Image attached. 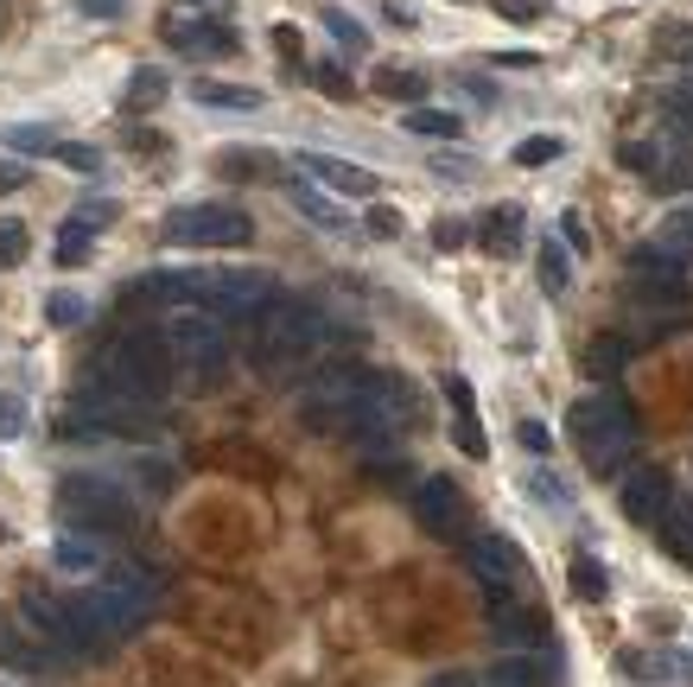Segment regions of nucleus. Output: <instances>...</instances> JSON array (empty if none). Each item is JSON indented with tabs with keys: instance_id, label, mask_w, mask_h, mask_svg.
Returning <instances> with one entry per match:
<instances>
[{
	"instance_id": "f257e3e1",
	"label": "nucleus",
	"mask_w": 693,
	"mask_h": 687,
	"mask_svg": "<svg viewBox=\"0 0 693 687\" xmlns=\"http://www.w3.org/2000/svg\"><path fill=\"white\" fill-rule=\"evenodd\" d=\"M141 293H166V299H191L204 312H217L223 325H255L261 306H274L280 287L261 268H191V274H146Z\"/></svg>"
},
{
	"instance_id": "f03ea898",
	"label": "nucleus",
	"mask_w": 693,
	"mask_h": 687,
	"mask_svg": "<svg viewBox=\"0 0 693 687\" xmlns=\"http://www.w3.org/2000/svg\"><path fill=\"white\" fill-rule=\"evenodd\" d=\"M337 325H331L319 306H306V299H274V306H261L255 325H249V344H255V363L267 376H287L299 363L325 357Z\"/></svg>"
},
{
	"instance_id": "7ed1b4c3",
	"label": "nucleus",
	"mask_w": 693,
	"mask_h": 687,
	"mask_svg": "<svg viewBox=\"0 0 693 687\" xmlns=\"http://www.w3.org/2000/svg\"><path fill=\"white\" fill-rule=\"evenodd\" d=\"M172 369H179V363L166 351V337H153V331H121V337H109V344L96 351L89 382L121 389V395H134V401H166Z\"/></svg>"
},
{
	"instance_id": "20e7f679",
	"label": "nucleus",
	"mask_w": 693,
	"mask_h": 687,
	"mask_svg": "<svg viewBox=\"0 0 693 687\" xmlns=\"http://www.w3.org/2000/svg\"><path fill=\"white\" fill-rule=\"evenodd\" d=\"M566 434H573V446H580V459L592 471H618L636 452V414H630L623 395H585L566 414Z\"/></svg>"
},
{
	"instance_id": "39448f33",
	"label": "nucleus",
	"mask_w": 693,
	"mask_h": 687,
	"mask_svg": "<svg viewBox=\"0 0 693 687\" xmlns=\"http://www.w3.org/2000/svg\"><path fill=\"white\" fill-rule=\"evenodd\" d=\"M166 351H172V363H184L198 382H217L223 369H229V357H236V337H229V325H223L217 312L191 306V312H179V319L166 325Z\"/></svg>"
},
{
	"instance_id": "423d86ee",
	"label": "nucleus",
	"mask_w": 693,
	"mask_h": 687,
	"mask_svg": "<svg viewBox=\"0 0 693 687\" xmlns=\"http://www.w3.org/2000/svg\"><path fill=\"white\" fill-rule=\"evenodd\" d=\"M375 382H382V369H363V363H337L325 369L312 389H306V427H319V434H344L350 427V414L375 395Z\"/></svg>"
},
{
	"instance_id": "0eeeda50",
	"label": "nucleus",
	"mask_w": 693,
	"mask_h": 687,
	"mask_svg": "<svg viewBox=\"0 0 693 687\" xmlns=\"http://www.w3.org/2000/svg\"><path fill=\"white\" fill-rule=\"evenodd\" d=\"M58 509L71 516L76 529H89V535H128L134 529V497L121 484H109V477H96V471L64 477L58 484Z\"/></svg>"
},
{
	"instance_id": "6e6552de",
	"label": "nucleus",
	"mask_w": 693,
	"mask_h": 687,
	"mask_svg": "<svg viewBox=\"0 0 693 687\" xmlns=\"http://www.w3.org/2000/svg\"><path fill=\"white\" fill-rule=\"evenodd\" d=\"M166 242L179 249H242L255 242V217L242 204H184L166 217Z\"/></svg>"
},
{
	"instance_id": "1a4fd4ad",
	"label": "nucleus",
	"mask_w": 693,
	"mask_h": 687,
	"mask_svg": "<svg viewBox=\"0 0 693 687\" xmlns=\"http://www.w3.org/2000/svg\"><path fill=\"white\" fill-rule=\"evenodd\" d=\"M414 516H420V529L439 535V542H452V547L471 542V504H465V490H458L452 477H420Z\"/></svg>"
},
{
	"instance_id": "9d476101",
	"label": "nucleus",
	"mask_w": 693,
	"mask_h": 687,
	"mask_svg": "<svg viewBox=\"0 0 693 687\" xmlns=\"http://www.w3.org/2000/svg\"><path fill=\"white\" fill-rule=\"evenodd\" d=\"M618 504H623V516H630L636 529H656L661 516H668V504H674V484H668V471L661 465H636V471H623Z\"/></svg>"
},
{
	"instance_id": "9b49d317",
	"label": "nucleus",
	"mask_w": 693,
	"mask_h": 687,
	"mask_svg": "<svg viewBox=\"0 0 693 687\" xmlns=\"http://www.w3.org/2000/svg\"><path fill=\"white\" fill-rule=\"evenodd\" d=\"M103 592L121 605V617H128L134 630H141L153 612H159V579L146 573L141 560H121V567H109V573H103Z\"/></svg>"
},
{
	"instance_id": "f8f14e48",
	"label": "nucleus",
	"mask_w": 693,
	"mask_h": 687,
	"mask_svg": "<svg viewBox=\"0 0 693 687\" xmlns=\"http://www.w3.org/2000/svg\"><path fill=\"white\" fill-rule=\"evenodd\" d=\"M58 662H64V655L45 650V643L33 637V624L20 630V612L0 605V668H13V675H51Z\"/></svg>"
},
{
	"instance_id": "ddd939ff",
	"label": "nucleus",
	"mask_w": 693,
	"mask_h": 687,
	"mask_svg": "<svg viewBox=\"0 0 693 687\" xmlns=\"http://www.w3.org/2000/svg\"><path fill=\"white\" fill-rule=\"evenodd\" d=\"M465 560H471V573L490 585V605H497V599H510V579L522 573L515 542H503V535H471V542H465Z\"/></svg>"
},
{
	"instance_id": "4468645a",
	"label": "nucleus",
	"mask_w": 693,
	"mask_h": 687,
	"mask_svg": "<svg viewBox=\"0 0 693 687\" xmlns=\"http://www.w3.org/2000/svg\"><path fill=\"white\" fill-rule=\"evenodd\" d=\"M299 166L325 185L331 198H375V191H382V179H375L369 166H350V159H337V153H299Z\"/></svg>"
},
{
	"instance_id": "2eb2a0df",
	"label": "nucleus",
	"mask_w": 693,
	"mask_h": 687,
	"mask_svg": "<svg viewBox=\"0 0 693 687\" xmlns=\"http://www.w3.org/2000/svg\"><path fill=\"white\" fill-rule=\"evenodd\" d=\"M630 281H636L643 293H656V299L674 306V299L688 293V261H674V254H661L656 242H649V249L630 254Z\"/></svg>"
},
{
	"instance_id": "dca6fc26",
	"label": "nucleus",
	"mask_w": 693,
	"mask_h": 687,
	"mask_svg": "<svg viewBox=\"0 0 693 687\" xmlns=\"http://www.w3.org/2000/svg\"><path fill=\"white\" fill-rule=\"evenodd\" d=\"M166 38H172L179 51H191V58H229V51L242 45L223 20H166Z\"/></svg>"
},
{
	"instance_id": "f3484780",
	"label": "nucleus",
	"mask_w": 693,
	"mask_h": 687,
	"mask_svg": "<svg viewBox=\"0 0 693 687\" xmlns=\"http://www.w3.org/2000/svg\"><path fill=\"white\" fill-rule=\"evenodd\" d=\"M51 560H58V567H64V573H109V554H103V535H89V529H83V535H76V529H64V535H58V542H51Z\"/></svg>"
},
{
	"instance_id": "a211bd4d",
	"label": "nucleus",
	"mask_w": 693,
	"mask_h": 687,
	"mask_svg": "<svg viewBox=\"0 0 693 687\" xmlns=\"http://www.w3.org/2000/svg\"><path fill=\"white\" fill-rule=\"evenodd\" d=\"M522 236H528V217H522V204H497L483 229H477V242L483 254H522Z\"/></svg>"
},
{
	"instance_id": "6ab92c4d",
	"label": "nucleus",
	"mask_w": 693,
	"mask_h": 687,
	"mask_svg": "<svg viewBox=\"0 0 693 687\" xmlns=\"http://www.w3.org/2000/svg\"><path fill=\"white\" fill-rule=\"evenodd\" d=\"M287 198H292V211H299L306 223H319V229H344V223H350V217H344V204H331L325 185H299V179H292Z\"/></svg>"
},
{
	"instance_id": "aec40b11",
	"label": "nucleus",
	"mask_w": 693,
	"mask_h": 687,
	"mask_svg": "<svg viewBox=\"0 0 693 687\" xmlns=\"http://www.w3.org/2000/svg\"><path fill=\"white\" fill-rule=\"evenodd\" d=\"M191 96L204 103V109H236V115H255L267 96L261 90H249V83H211V76H198L191 83Z\"/></svg>"
},
{
	"instance_id": "412c9836",
	"label": "nucleus",
	"mask_w": 693,
	"mask_h": 687,
	"mask_svg": "<svg viewBox=\"0 0 693 687\" xmlns=\"http://www.w3.org/2000/svg\"><path fill=\"white\" fill-rule=\"evenodd\" d=\"M618 662H623V675H636V682H668V675H674V682H693V662L674 668V655H661V650H623Z\"/></svg>"
},
{
	"instance_id": "4be33fe9",
	"label": "nucleus",
	"mask_w": 693,
	"mask_h": 687,
	"mask_svg": "<svg viewBox=\"0 0 693 687\" xmlns=\"http://www.w3.org/2000/svg\"><path fill=\"white\" fill-rule=\"evenodd\" d=\"M535 274H541V293H566L573 287V249L541 236V254H535Z\"/></svg>"
},
{
	"instance_id": "5701e85b",
	"label": "nucleus",
	"mask_w": 693,
	"mask_h": 687,
	"mask_svg": "<svg viewBox=\"0 0 693 687\" xmlns=\"http://www.w3.org/2000/svg\"><path fill=\"white\" fill-rule=\"evenodd\" d=\"M490 624H497V643H541V617H528L522 605H510V599H497V612H490Z\"/></svg>"
},
{
	"instance_id": "b1692460",
	"label": "nucleus",
	"mask_w": 693,
	"mask_h": 687,
	"mask_svg": "<svg viewBox=\"0 0 693 687\" xmlns=\"http://www.w3.org/2000/svg\"><path fill=\"white\" fill-rule=\"evenodd\" d=\"M656 529H661V547H668L681 567H693V504H668V516H661Z\"/></svg>"
},
{
	"instance_id": "393cba45",
	"label": "nucleus",
	"mask_w": 693,
	"mask_h": 687,
	"mask_svg": "<svg viewBox=\"0 0 693 687\" xmlns=\"http://www.w3.org/2000/svg\"><path fill=\"white\" fill-rule=\"evenodd\" d=\"M656 249L674 254V261H688L693 254V204H674V211L656 223Z\"/></svg>"
},
{
	"instance_id": "a878e982",
	"label": "nucleus",
	"mask_w": 693,
	"mask_h": 687,
	"mask_svg": "<svg viewBox=\"0 0 693 687\" xmlns=\"http://www.w3.org/2000/svg\"><path fill=\"white\" fill-rule=\"evenodd\" d=\"M166 90H172V71L166 64H141V71L128 76V109H159Z\"/></svg>"
},
{
	"instance_id": "bb28decb",
	"label": "nucleus",
	"mask_w": 693,
	"mask_h": 687,
	"mask_svg": "<svg viewBox=\"0 0 693 687\" xmlns=\"http://www.w3.org/2000/svg\"><path fill=\"white\" fill-rule=\"evenodd\" d=\"M89 249H96V229L71 217L64 229H58V242H51V261H58V268H83V261H89Z\"/></svg>"
},
{
	"instance_id": "cd10ccee",
	"label": "nucleus",
	"mask_w": 693,
	"mask_h": 687,
	"mask_svg": "<svg viewBox=\"0 0 693 687\" xmlns=\"http://www.w3.org/2000/svg\"><path fill=\"white\" fill-rule=\"evenodd\" d=\"M407 134H420V141H458L465 121L452 109H407Z\"/></svg>"
},
{
	"instance_id": "c85d7f7f",
	"label": "nucleus",
	"mask_w": 693,
	"mask_h": 687,
	"mask_svg": "<svg viewBox=\"0 0 693 687\" xmlns=\"http://www.w3.org/2000/svg\"><path fill=\"white\" fill-rule=\"evenodd\" d=\"M427 71H375V96H389V103H427Z\"/></svg>"
},
{
	"instance_id": "c756f323",
	"label": "nucleus",
	"mask_w": 693,
	"mask_h": 687,
	"mask_svg": "<svg viewBox=\"0 0 693 687\" xmlns=\"http://www.w3.org/2000/svg\"><path fill=\"white\" fill-rule=\"evenodd\" d=\"M560 153H566L560 134H522V141H515V166H522V173H541V166H553Z\"/></svg>"
},
{
	"instance_id": "7c9ffc66",
	"label": "nucleus",
	"mask_w": 693,
	"mask_h": 687,
	"mask_svg": "<svg viewBox=\"0 0 693 687\" xmlns=\"http://www.w3.org/2000/svg\"><path fill=\"white\" fill-rule=\"evenodd\" d=\"M483 687H541V662H528V655H503V662H490Z\"/></svg>"
},
{
	"instance_id": "2f4dec72",
	"label": "nucleus",
	"mask_w": 693,
	"mask_h": 687,
	"mask_svg": "<svg viewBox=\"0 0 693 687\" xmlns=\"http://www.w3.org/2000/svg\"><path fill=\"white\" fill-rule=\"evenodd\" d=\"M45 319H51L58 331H76L83 319H89V299H83L76 287H58L51 299H45Z\"/></svg>"
},
{
	"instance_id": "473e14b6",
	"label": "nucleus",
	"mask_w": 693,
	"mask_h": 687,
	"mask_svg": "<svg viewBox=\"0 0 693 687\" xmlns=\"http://www.w3.org/2000/svg\"><path fill=\"white\" fill-rule=\"evenodd\" d=\"M566 579H573V599H605V592H611V573H605L592 554H573V573Z\"/></svg>"
},
{
	"instance_id": "72a5a7b5",
	"label": "nucleus",
	"mask_w": 693,
	"mask_h": 687,
	"mask_svg": "<svg viewBox=\"0 0 693 687\" xmlns=\"http://www.w3.org/2000/svg\"><path fill=\"white\" fill-rule=\"evenodd\" d=\"M585 376H618L623 369V337H598V344H585Z\"/></svg>"
},
{
	"instance_id": "f704fd0d",
	"label": "nucleus",
	"mask_w": 693,
	"mask_h": 687,
	"mask_svg": "<svg viewBox=\"0 0 693 687\" xmlns=\"http://www.w3.org/2000/svg\"><path fill=\"white\" fill-rule=\"evenodd\" d=\"M223 173H229V179H280V166H274V159H255V146L229 153V159H223Z\"/></svg>"
},
{
	"instance_id": "c9c22d12",
	"label": "nucleus",
	"mask_w": 693,
	"mask_h": 687,
	"mask_svg": "<svg viewBox=\"0 0 693 687\" xmlns=\"http://www.w3.org/2000/svg\"><path fill=\"white\" fill-rule=\"evenodd\" d=\"M452 439H458L465 459H490V439H483V427H477V414H452Z\"/></svg>"
},
{
	"instance_id": "e433bc0d",
	"label": "nucleus",
	"mask_w": 693,
	"mask_h": 687,
	"mask_svg": "<svg viewBox=\"0 0 693 687\" xmlns=\"http://www.w3.org/2000/svg\"><path fill=\"white\" fill-rule=\"evenodd\" d=\"M623 173H649V179H656V166H661V146L656 141H623Z\"/></svg>"
},
{
	"instance_id": "4c0bfd02",
	"label": "nucleus",
	"mask_w": 693,
	"mask_h": 687,
	"mask_svg": "<svg viewBox=\"0 0 693 687\" xmlns=\"http://www.w3.org/2000/svg\"><path fill=\"white\" fill-rule=\"evenodd\" d=\"M325 33H331V38H344L350 51H363V45H369V33L357 26V20H350V13H344V7H325Z\"/></svg>"
},
{
	"instance_id": "58836bf2",
	"label": "nucleus",
	"mask_w": 693,
	"mask_h": 687,
	"mask_svg": "<svg viewBox=\"0 0 693 687\" xmlns=\"http://www.w3.org/2000/svg\"><path fill=\"white\" fill-rule=\"evenodd\" d=\"M26 223H13V217H0V268H13V261H26Z\"/></svg>"
},
{
	"instance_id": "ea45409f",
	"label": "nucleus",
	"mask_w": 693,
	"mask_h": 687,
	"mask_svg": "<svg viewBox=\"0 0 693 687\" xmlns=\"http://www.w3.org/2000/svg\"><path fill=\"white\" fill-rule=\"evenodd\" d=\"M58 159H64L71 173H83V179H89V173H103V153H96V146H83V141H64V146H58Z\"/></svg>"
},
{
	"instance_id": "a19ab883",
	"label": "nucleus",
	"mask_w": 693,
	"mask_h": 687,
	"mask_svg": "<svg viewBox=\"0 0 693 687\" xmlns=\"http://www.w3.org/2000/svg\"><path fill=\"white\" fill-rule=\"evenodd\" d=\"M528 490H535V497H548L553 509H566V504H573V497H566V484H560V477H553L548 465H535V471H528Z\"/></svg>"
},
{
	"instance_id": "79ce46f5",
	"label": "nucleus",
	"mask_w": 693,
	"mask_h": 687,
	"mask_svg": "<svg viewBox=\"0 0 693 687\" xmlns=\"http://www.w3.org/2000/svg\"><path fill=\"white\" fill-rule=\"evenodd\" d=\"M0 141L13 146V153H33V146H51V128H26V121H20V128H7V134H0Z\"/></svg>"
},
{
	"instance_id": "37998d69",
	"label": "nucleus",
	"mask_w": 693,
	"mask_h": 687,
	"mask_svg": "<svg viewBox=\"0 0 693 687\" xmlns=\"http://www.w3.org/2000/svg\"><path fill=\"white\" fill-rule=\"evenodd\" d=\"M20 434H26V401L0 395V439H20Z\"/></svg>"
},
{
	"instance_id": "c03bdc74",
	"label": "nucleus",
	"mask_w": 693,
	"mask_h": 687,
	"mask_svg": "<svg viewBox=\"0 0 693 687\" xmlns=\"http://www.w3.org/2000/svg\"><path fill=\"white\" fill-rule=\"evenodd\" d=\"M497 13H503V20H515V26H535V20L548 13V0H497Z\"/></svg>"
},
{
	"instance_id": "a18cd8bd",
	"label": "nucleus",
	"mask_w": 693,
	"mask_h": 687,
	"mask_svg": "<svg viewBox=\"0 0 693 687\" xmlns=\"http://www.w3.org/2000/svg\"><path fill=\"white\" fill-rule=\"evenodd\" d=\"M445 401H452V414H477V395L465 376H445Z\"/></svg>"
},
{
	"instance_id": "49530a36",
	"label": "nucleus",
	"mask_w": 693,
	"mask_h": 687,
	"mask_svg": "<svg viewBox=\"0 0 693 687\" xmlns=\"http://www.w3.org/2000/svg\"><path fill=\"white\" fill-rule=\"evenodd\" d=\"M515 439H522V446H528L535 459H548V446H553V434L541 427V421H522V427H515Z\"/></svg>"
},
{
	"instance_id": "de8ad7c7",
	"label": "nucleus",
	"mask_w": 693,
	"mask_h": 687,
	"mask_svg": "<svg viewBox=\"0 0 693 687\" xmlns=\"http://www.w3.org/2000/svg\"><path fill=\"white\" fill-rule=\"evenodd\" d=\"M274 51H280V64H292V71H299V26H287V20H280V26H274Z\"/></svg>"
},
{
	"instance_id": "09e8293b",
	"label": "nucleus",
	"mask_w": 693,
	"mask_h": 687,
	"mask_svg": "<svg viewBox=\"0 0 693 687\" xmlns=\"http://www.w3.org/2000/svg\"><path fill=\"white\" fill-rule=\"evenodd\" d=\"M26 179H33V173H26L20 159H0V198H13V191H26Z\"/></svg>"
},
{
	"instance_id": "8fccbe9b",
	"label": "nucleus",
	"mask_w": 693,
	"mask_h": 687,
	"mask_svg": "<svg viewBox=\"0 0 693 687\" xmlns=\"http://www.w3.org/2000/svg\"><path fill=\"white\" fill-rule=\"evenodd\" d=\"M465 236H471V229H465V223H458V217L433 223V242H439V249H465Z\"/></svg>"
},
{
	"instance_id": "3c124183",
	"label": "nucleus",
	"mask_w": 693,
	"mask_h": 687,
	"mask_svg": "<svg viewBox=\"0 0 693 687\" xmlns=\"http://www.w3.org/2000/svg\"><path fill=\"white\" fill-rule=\"evenodd\" d=\"M427 687H483V675H471V668H445V675H427Z\"/></svg>"
},
{
	"instance_id": "603ef678",
	"label": "nucleus",
	"mask_w": 693,
	"mask_h": 687,
	"mask_svg": "<svg viewBox=\"0 0 693 687\" xmlns=\"http://www.w3.org/2000/svg\"><path fill=\"white\" fill-rule=\"evenodd\" d=\"M76 223H89V229H109V223H115V204H109V198H96L89 211H76Z\"/></svg>"
},
{
	"instance_id": "864d4df0",
	"label": "nucleus",
	"mask_w": 693,
	"mask_h": 687,
	"mask_svg": "<svg viewBox=\"0 0 693 687\" xmlns=\"http://www.w3.org/2000/svg\"><path fill=\"white\" fill-rule=\"evenodd\" d=\"M369 229H375V236H402V217H395L389 204H375V211H369Z\"/></svg>"
},
{
	"instance_id": "5fc2aeb1",
	"label": "nucleus",
	"mask_w": 693,
	"mask_h": 687,
	"mask_svg": "<svg viewBox=\"0 0 693 687\" xmlns=\"http://www.w3.org/2000/svg\"><path fill=\"white\" fill-rule=\"evenodd\" d=\"M560 236H566V249H592V229H585V217H566V223H560Z\"/></svg>"
},
{
	"instance_id": "6e6d98bb",
	"label": "nucleus",
	"mask_w": 693,
	"mask_h": 687,
	"mask_svg": "<svg viewBox=\"0 0 693 687\" xmlns=\"http://www.w3.org/2000/svg\"><path fill=\"white\" fill-rule=\"evenodd\" d=\"M319 83H325L331 96H350V76L337 71V64H319Z\"/></svg>"
},
{
	"instance_id": "4d7b16f0",
	"label": "nucleus",
	"mask_w": 693,
	"mask_h": 687,
	"mask_svg": "<svg viewBox=\"0 0 693 687\" xmlns=\"http://www.w3.org/2000/svg\"><path fill=\"white\" fill-rule=\"evenodd\" d=\"M427 166H433V173H445V179H471V166H465V159H445V153H433Z\"/></svg>"
},
{
	"instance_id": "13d9d810",
	"label": "nucleus",
	"mask_w": 693,
	"mask_h": 687,
	"mask_svg": "<svg viewBox=\"0 0 693 687\" xmlns=\"http://www.w3.org/2000/svg\"><path fill=\"white\" fill-rule=\"evenodd\" d=\"M76 13H89V20H115L121 0H76Z\"/></svg>"
},
{
	"instance_id": "bf43d9fd",
	"label": "nucleus",
	"mask_w": 693,
	"mask_h": 687,
	"mask_svg": "<svg viewBox=\"0 0 693 687\" xmlns=\"http://www.w3.org/2000/svg\"><path fill=\"white\" fill-rule=\"evenodd\" d=\"M465 96H477V103H497V83H483V76H465Z\"/></svg>"
},
{
	"instance_id": "052dcab7",
	"label": "nucleus",
	"mask_w": 693,
	"mask_h": 687,
	"mask_svg": "<svg viewBox=\"0 0 693 687\" xmlns=\"http://www.w3.org/2000/svg\"><path fill=\"white\" fill-rule=\"evenodd\" d=\"M674 121H681V128H693V96H674Z\"/></svg>"
},
{
	"instance_id": "680f3d73",
	"label": "nucleus",
	"mask_w": 693,
	"mask_h": 687,
	"mask_svg": "<svg viewBox=\"0 0 693 687\" xmlns=\"http://www.w3.org/2000/svg\"><path fill=\"white\" fill-rule=\"evenodd\" d=\"M191 7H211V0H191Z\"/></svg>"
}]
</instances>
